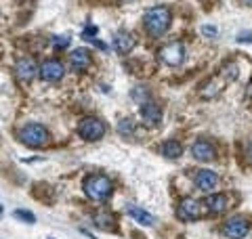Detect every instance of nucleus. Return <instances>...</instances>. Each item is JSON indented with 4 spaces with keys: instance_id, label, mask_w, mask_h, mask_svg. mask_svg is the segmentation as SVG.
<instances>
[{
    "instance_id": "f257e3e1",
    "label": "nucleus",
    "mask_w": 252,
    "mask_h": 239,
    "mask_svg": "<svg viewBox=\"0 0 252 239\" xmlns=\"http://www.w3.org/2000/svg\"><path fill=\"white\" fill-rule=\"evenodd\" d=\"M238 65L235 63H225L223 67H221V72L214 76L212 80H208L206 84L200 88V96H204V99H212V96H217L223 88L229 84V82H233L235 78H238Z\"/></svg>"
},
{
    "instance_id": "f03ea898",
    "label": "nucleus",
    "mask_w": 252,
    "mask_h": 239,
    "mask_svg": "<svg viewBox=\"0 0 252 239\" xmlns=\"http://www.w3.org/2000/svg\"><path fill=\"white\" fill-rule=\"evenodd\" d=\"M170 19H173V15L166 6H151L150 11H145L143 15V24L147 27V32L151 36H162L170 27Z\"/></svg>"
},
{
    "instance_id": "7ed1b4c3",
    "label": "nucleus",
    "mask_w": 252,
    "mask_h": 239,
    "mask_svg": "<svg viewBox=\"0 0 252 239\" xmlns=\"http://www.w3.org/2000/svg\"><path fill=\"white\" fill-rule=\"evenodd\" d=\"M84 191L86 195L95 201H103L109 193H112V181L103 174H93L84 181Z\"/></svg>"
},
{
    "instance_id": "20e7f679",
    "label": "nucleus",
    "mask_w": 252,
    "mask_h": 239,
    "mask_svg": "<svg viewBox=\"0 0 252 239\" xmlns=\"http://www.w3.org/2000/svg\"><path fill=\"white\" fill-rule=\"evenodd\" d=\"M19 141L27 147H44L50 141L49 130L40 124H27L19 130Z\"/></svg>"
},
{
    "instance_id": "39448f33",
    "label": "nucleus",
    "mask_w": 252,
    "mask_h": 239,
    "mask_svg": "<svg viewBox=\"0 0 252 239\" xmlns=\"http://www.w3.org/2000/svg\"><path fill=\"white\" fill-rule=\"evenodd\" d=\"M78 132L86 141H99L101 137H105V124L97 118H84L78 126Z\"/></svg>"
},
{
    "instance_id": "423d86ee",
    "label": "nucleus",
    "mask_w": 252,
    "mask_h": 239,
    "mask_svg": "<svg viewBox=\"0 0 252 239\" xmlns=\"http://www.w3.org/2000/svg\"><path fill=\"white\" fill-rule=\"evenodd\" d=\"M160 59H162V61H164L166 65H170V67L181 65L183 59H185V48H183V44H181V42H170V44H166V47L160 50Z\"/></svg>"
},
{
    "instance_id": "0eeeda50",
    "label": "nucleus",
    "mask_w": 252,
    "mask_h": 239,
    "mask_svg": "<svg viewBox=\"0 0 252 239\" xmlns=\"http://www.w3.org/2000/svg\"><path fill=\"white\" fill-rule=\"evenodd\" d=\"M38 72H40V67L36 65V61H34L32 57L19 59L17 65H15V76H17L19 82H32Z\"/></svg>"
},
{
    "instance_id": "6e6552de",
    "label": "nucleus",
    "mask_w": 252,
    "mask_h": 239,
    "mask_svg": "<svg viewBox=\"0 0 252 239\" xmlns=\"http://www.w3.org/2000/svg\"><path fill=\"white\" fill-rule=\"evenodd\" d=\"M63 63L61 61H57V59H49V61H44L42 67H40V76L42 80H47V82H57V80H61L63 78Z\"/></svg>"
},
{
    "instance_id": "1a4fd4ad",
    "label": "nucleus",
    "mask_w": 252,
    "mask_h": 239,
    "mask_svg": "<svg viewBox=\"0 0 252 239\" xmlns=\"http://www.w3.org/2000/svg\"><path fill=\"white\" fill-rule=\"evenodd\" d=\"M176 214H179V218L183 220H196L202 216V210H200V201L194 199V197H187L183 199L179 204V210H176Z\"/></svg>"
},
{
    "instance_id": "9d476101",
    "label": "nucleus",
    "mask_w": 252,
    "mask_h": 239,
    "mask_svg": "<svg viewBox=\"0 0 252 239\" xmlns=\"http://www.w3.org/2000/svg\"><path fill=\"white\" fill-rule=\"evenodd\" d=\"M248 231H250V225L244 218H231L223 227V233L229 239H244V237L248 235Z\"/></svg>"
},
{
    "instance_id": "9b49d317",
    "label": "nucleus",
    "mask_w": 252,
    "mask_h": 239,
    "mask_svg": "<svg viewBox=\"0 0 252 239\" xmlns=\"http://www.w3.org/2000/svg\"><path fill=\"white\" fill-rule=\"evenodd\" d=\"M141 118H143V122L150 126V128H153V126H158V124H160L162 111H160V107L155 105V103L145 101L143 105H141Z\"/></svg>"
},
{
    "instance_id": "f8f14e48",
    "label": "nucleus",
    "mask_w": 252,
    "mask_h": 239,
    "mask_svg": "<svg viewBox=\"0 0 252 239\" xmlns=\"http://www.w3.org/2000/svg\"><path fill=\"white\" fill-rule=\"evenodd\" d=\"M191 155L198 160V162H212L214 160V147L208 143V141H198L191 147Z\"/></svg>"
},
{
    "instance_id": "ddd939ff",
    "label": "nucleus",
    "mask_w": 252,
    "mask_h": 239,
    "mask_svg": "<svg viewBox=\"0 0 252 239\" xmlns=\"http://www.w3.org/2000/svg\"><path fill=\"white\" fill-rule=\"evenodd\" d=\"M217 183H219V176L212 170H200L196 174V187L200 191H212Z\"/></svg>"
},
{
    "instance_id": "4468645a",
    "label": "nucleus",
    "mask_w": 252,
    "mask_h": 239,
    "mask_svg": "<svg viewBox=\"0 0 252 239\" xmlns=\"http://www.w3.org/2000/svg\"><path fill=\"white\" fill-rule=\"evenodd\" d=\"M112 47L118 55H126V53H130L132 47H135V38H132L130 34H126V32H118L114 36V42H112Z\"/></svg>"
},
{
    "instance_id": "2eb2a0df",
    "label": "nucleus",
    "mask_w": 252,
    "mask_h": 239,
    "mask_svg": "<svg viewBox=\"0 0 252 239\" xmlns=\"http://www.w3.org/2000/svg\"><path fill=\"white\" fill-rule=\"evenodd\" d=\"M206 208H208L210 214L225 212L229 208V197L225 195V193H214V195H210L208 199H206Z\"/></svg>"
},
{
    "instance_id": "dca6fc26",
    "label": "nucleus",
    "mask_w": 252,
    "mask_h": 239,
    "mask_svg": "<svg viewBox=\"0 0 252 239\" xmlns=\"http://www.w3.org/2000/svg\"><path fill=\"white\" fill-rule=\"evenodd\" d=\"M126 212H128V216H132L137 222H141V225H145V227L153 225V216L147 210H143V208L135 206V204H126Z\"/></svg>"
},
{
    "instance_id": "f3484780",
    "label": "nucleus",
    "mask_w": 252,
    "mask_h": 239,
    "mask_svg": "<svg viewBox=\"0 0 252 239\" xmlns=\"http://www.w3.org/2000/svg\"><path fill=\"white\" fill-rule=\"evenodd\" d=\"M70 63L74 70H86V67L91 65V53H88L86 48H76L70 55Z\"/></svg>"
},
{
    "instance_id": "a211bd4d",
    "label": "nucleus",
    "mask_w": 252,
    "mask_h": 239,
    "mask_svg": "<svg viewBox=\"0 0 252 239\" xmlns=\"http://www.w3.org/2000/svg\"><path fill=\"white\" fill-rule=\"evenodd\" d=\"M93 222L95 227H99L103 231H114L116 229V222H114V216L107 214V212H97L93 216Z\"/></svg>"
},
{
    "instance_id": "6ab92c4d",
    "label": "nucleus",
    "mask_w": 252,
    "mask_h": 239,
    "mask_svg": "<svg viewBox=\"0 0 252 239\" xmlns=\"http://www.w3.org/2000/svg\"><path fill=\"white\" fill-rule=\"evenodd\" d=\"M162 153H164V158H168V160H176V158H181L183 147H181V143H176V141H166V143H162Z\"/></svg>"
},
{
    "instance_id": "aec40b11",
    "label": "nucleus",
    "mask_w": 252,
    "mask_h": 239,
    "mask_svg": "<svg viewBox=\"0 0 252 239\" xmlns=\"http://www.w3.org/2000/svg\"><path fill=\"white\" fill-rule=\"evenodd\" d=\"M118 132L122 134V137H132L135 134V124H132L130 118H124L118 122Z\"/></svg>"
},
{
    "instance_id": "412c9836",
    "label": "nucleus",
    "mask_w": 252,
    "mask_h": 239,
    "mask_svg": "<svg viewBox=\"0 0 252 239\" xmlns=\"http://www.w3.org/2000/svg\"><path fill=\"white\" fill-rule=\"evenodd\" d=\"M15 218L24 220V222H27V225H34V222H36V216L29 210H15Z\"/></svg>"
},
{
    "instance_id": "4be33fe9",
    "label": "nucleus",
    "mask_w": 252,
    "mask_h": 239,
    "mask_svg": "<svg viewBox=\"0 0 252 239\" xmlns=\"http://www.w3.org/2000/svg\"><path fill=\"white\" fill-rule=\"evenodd\" d=\"M70 42H72L70 36H55V38H53V44L57 48H68Z\"/></svg>"
},
{
    "instance_id": "5701e85b",
    "label": "nucleus",
    "mask_w": 252,
    "mask_h": 239,
    "mask_svg": "<svg viewBox=\"0 0 252 239\" xmlns=\"http://www.w3.org/2000/svg\"><path fill=\"white\" fill-rule=\"evenodd\" d=\"M97 32H99V29L95 27V25H88V27L84 29V32H82V38H84V40H91V42H93V40H95V34H97Z\"/></svg>"
},
{
    "instance_id": "b1692460",
    "label": "nucleus",
    "mask_w": 252,
    "mask_h": 239,
    "mask_svg": "<svg viewBox=\"0 0 252 239\" xmlns=\"http://www.w3.org/2000/svg\"><path fill=\"white\" fill-rule=\"evenodd\" d=\"M139 96H147V88H143V86H139V88H135V91H132V99L135 101H139Z\"/></svg>"
},
{
    "instance_id": "393cba45",
    "label": "nucleus",
    "mask_w": 252,
    "mask_h": 239,
    "mask_svg": "<svg viewBox=\"0 0 252 239\" xmlns=\"http://www.w3.org/2000/svg\"><path fill=\"white\" fill-rule=\"evenodd\" d=\"M217 32H219V29L214 27V25H204L202 27V34L204 36H217Z\"/></svg>"
},
{
    "instance_id": "a878e982",
    "label": "nucleus",
    "mask_w": 252,
    "mask_h": 239,
    "mask_svg": "<svg viewBox=\"0 0 252 239\" xmlns=\"http://www.w3.org/2000/svg\"><path fill=\"white\" fill-rule=\"evenodd\" d=\"M93 44H95L97 48H101V50H107V44H103L101 40H93Z\"/></svg>"
},
{
    "instance_id": "bb28decb",
    "label": "nucleus",
    "mask_w": 252,
    "mask_h": 239,
    "mask_svg": "<svg viewBox=\"0 0 252 239\" xmlns=\"http://www.w3.org/2000/svg\"><path fill=\"white\" fill-rule=\"evenodd\" d=\"M248 158H250V162H252V143H250V147H248Z\"/></svg>"
},
{
    "instance_id": "cd10ccee",
    "label": "nucleus",
    "mask_w": 252,
    "mask_h": 239,
    "mask_svg": "<svg viewBox=\"0 0 252 239\" xmlns=\"http://www.w3.org/2000/svg\"><path fill=\"white\" fill-rule=\"evenodd\" d=\"M244 2H246V4H252V0H244Z\"/></svg>"
},
{
    "instance_id": "c85d7f7f",
    "label": "nucleus",
    "mask_w": 252,
    "mask_h": 239,
    "mask_svg": "<svg viewBox=\"0 0 252 239\" xmlns=\"http://www.w3.org/2000/svg\"><path fill=\"white\" fill-rule=\"evenodd\" d=\"M0 214H2V206H0Z\"/></svg>"
}]
</instances>
